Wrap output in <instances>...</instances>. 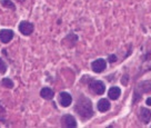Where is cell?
Instances as JSON below:
<instances>
[{
  "label": "cell",
  "mask_w": 151,
  "mask_h": 128,
  "mask_svg": "<svg viewBox=\"0 0 151 128\" xmlns=\"http://www.w3.org/2000/svg\"><path fill=\"white\" fill-rule=\"evenodd\" d=\"M75 111L82 120H87V119L91 118L94 114L91 100L85 96H80L75 106Z\"/></svg>",
  "instance_id": "cell-1"
},
{
  "label": "cell",
  "mask_w": 151,
  "mask_h": 128,
  "mask_svg": "<svg viewBox=\"0 0 151 128\" xmlns=\"http://www.w3.org/2000/svg\"><path fill=\"white\" fill-rule=\"evenodd\" d=\"M90 90L96 95H104L106 91V86L101 80H92L89 82Z\"/></svg>",
  "instance_id": "cell-2"
},
{
  "label": "cell",
  "mask_w": 151,
  "mask_h": 128,
  "mask_svg": "<svg viewBox=\"0 0 151 128\" xmlns=\"http://www.w3.org/2000/svg\"><path fill=\"white\" fill-rule=\"evenodd\" d=\"M35 30V26L32 22H29L27 20H24L19 24V31L22 33L24 36H29L31 35Z\"/></svg>",
  "instance_id": "cell-3"
},
{
  "label": "cell",
  "mask_w": 151,
  "mask_h": 128,
  "mask_svg": "<svg viewBox=\"0 0 151 128\" xmlns=\"http://www.w3.org/2000/svg\"><path fill=\"white\" fill-rule=\"evenodd\" d=\"M107 68V61L102 59V58H99L97 60H94L92 64H91V69L93 70V72L96 74H100L102 72Z\"/></svg>",
  "instance_id": "cell-4"
},
{
  "label": "cell",
  "mask_w": 151,
  "mask_h": 128,
  "mask_svg": "<svg viewBox=\"0 0 151 128\" xmlns=\"http://www.w3.org/2000/svg\"><path fill=\"white\" fill-rule=\"evenodd\" d=\"M61 126L67 128H75L77 127V121L72 115H65L61 117Z\"/></svg>",
  "instance_id": "cell-5"
},
{
  "label": "cell",
  "mask_w": 151,
  "mask_h": 128,
  "mask_svg": "<svg viewBox=\"0 0 151 128\" xmlns=\"http://www.w3.org/2000/svg\"><path fill=\"white\" fill-rule=\"evenodd\" d=\"M14 38V31L11 29H2L0 30V41L4 43H8Z\"/></svg>",
  "instance_id": "cell-6"
},
{
  "label": "cell",
  "mask_w": 151,
  "mask_h": 128,
  "mask_svg": "<svg viewBox=\"0 0 151 128\" xmlns=\"http://www.w3.org/2000/svg\"><path fill=\"white\" fill-rule=\"evenodd\" d=\"M72 103V97L70 94H68L66 91H62L59 94V104L62 107H69Z\"/></svg>",
  "instance_id": "cell-7"
},
{
  "label": "cell",
  "mask_w": 151,
  "mask_h": 128,
  "mask_svg": "<svg viewBox=\"0 0 151 128\" xmlns=\"http://www.w3.org/2000/svg\"><path fill=\"white\" fill-rule=\"evenodd\" d=\"M139 117H140L142 123L148 124L151 119V111L149 110V109H147L146 107H142V108H140V114H139Z\"/></svg>",
  "instance_id": "cell-8"
},
{
  "label": "cell",
  "mask_w": 151,
  "mask_h": 128,
  "mask_svg": "<svg viewBox=\"0 0 151 128\" xmlns=\"http://www.w3.org/2000/svg\"><path fill=\"white\" fill-rule=\"evenodd\" d=\"M120 95H121V90H120V88L117 87V86L111 87L108 91V96L111 100H117L119 97H120Z\"/></svg>",
  "instance_id": "cell-9"
},
{
  "label": "cell",
  "mask_w": 151,
  "mask_h": 128,
  "mask_svg": "<svg viewBox=\"0 0 151 128\" xmlns=\"http://www.w3.org/2000/svg\"><path fill=\"white\" fill-rule=\"evenodd\" d=\"M40 96L42 97L43 99H47V100H51L55 96V93L51 88L49 87H43L42 89L40 90Z\"/></svg>",
  "instance_id": "cell-10"
},
{
  "label": "cell",
  "mask_w": 151,
  "mask_h": 128,
  "mask_svg": "<svg viewBox=\"0 0 151 128\" xmlns=\"http://www.w3.org/2000/svg\"><path fill=\"white\" fill-rule=\"evenodd\" d=\"M97 107H98V110H99V111L106 113V111H108L109 109H110V103H109L108 99L102 98V99H100L99 101H98Z\"/></svg>",
  "instance_id": "cell-11"
},
{
  "label": "cell",
  "mask_w": 151,
  "mask_h": 128,
  "mask_svg": "<svg viewBox=\"0 0 151 128\" xmlns=\"http://www.w3.org/2000/svg\"><path fill=\"white\" fill-rule=\"evenodd\" d=\"M0 4L4 6V7H6V8H8V9L16 10V6L14 5V2L11 0H1Z\"/></svg>",
  "instance_id": "cell-12"
},
{
  "label": "cell",
  "mask_w": 151,
  "mask_h": 128,
  "mask_svg": "<svg viewBox=\"0 0 151 128\" xmlns=\"http://www.w3.org/2000/svg\"><path fill=\"white\" fill-rule=\"evenodd\" d=\"M1 84L4 87L6 88H14V81L11 80L10 78H4L2 80H1Z\"/></svg>",
  "instance_id": "cell-13"
},
{
  "label": "cell",
  "mask_w": 151,
  "mask_h": 128,
  "mask_svg": "<svg viewBox=\"0 0 151 128\" xmlns=\"http://www.w3.org/2000/svg\"><path fill=\"white\" fill-rule=\"evenodd\" d=\"M6 71H7V65H6V62L0 58V74H6Z\"/></svg>",
  "instance_id": "cell-14"
},
{
  "label": "cell",
  "mask_w": 151,
  "mask_h": 128,
  "mask_svg": "<svg viewBox=\"0 0 151 128\" xmlns=\"http://www.w3.org/2000/svg\"><path fill=\"white\" fill-rule=\"evenodd\" d=\"M108 60L110 64H113V62H116L117 60H118V58H117L116 55H110V56L108 57Z\"/></svg>",
  "instance_id": "cell-15"
},
{
  "label": "cell",
  "mask_w": 151,
  "mask_h": 128,
  "mask_svg": "<svg viewBox=\"0 0 151 128\" xmlns=\"http://www.w3.org/2000/svg\"><path fill=\"white\" fill-rule=\"evenodd\" d=\"M127 79H129V78H128V75H124V76H123V78H122V84H123V85H127Z\"/></svg>",
  "instance_id": "cell-16"
},
{
  "label": "cell",
  "mask_w": 151,
  "mask_h": 128,
  "mask_svg": "<svg viewBox=\"0 0 151 128\" xmlns=\"http://www.w3.org/2000/svg\"><path fill=\"white\" fill-rule=\"evenodd\" d=\"M146 104L148 105V106H151V97H149V98H147Z\"/></svg>",
  "instance_id": "cell-17"
},
{
  "label": "cell",
  "mask_w": 151,
  "mask_h": 128,
  "mask_svg": "<svg viewBox=\"0 0 151 128\" xmlns=\"http://www.w3.org/2000/svg\"><path fill=\"white\" fill-rule=\"evenodd\" d=\"M17 1H18V2H20V4H22V2H24L26 0H17Z\"/></svg>",
  "instance_id": "cell-18"
}]
</instances>
